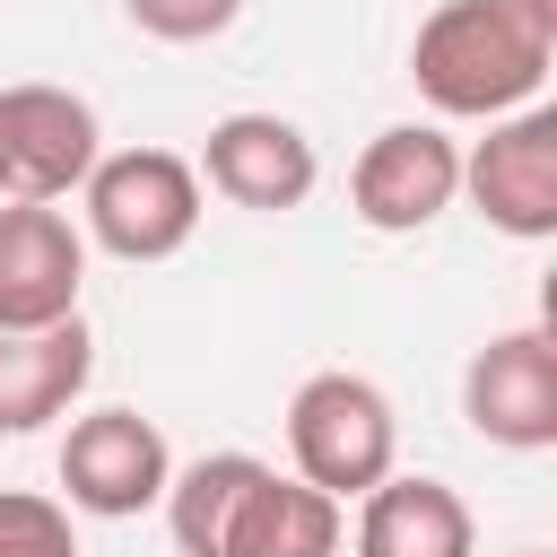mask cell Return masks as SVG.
<instances>
[{
    "label": "cell",
    "mask_w": 557,
    "mask_h": 557,
    "mask_svg": "<svg viewBox=\"0 0 557 557\" xmlns=\"http://www.w3.org/2000/svg\"><path fill=\"white\" fill-rule=\"evenodd\" d=\"M0 191H9V165H0Z\"/></svg>",
    "instance_id": "17"
},
{
    "label": "cell",
    "mask_w": 557,
    "mask_h": 557,
    "mask_svg": "<svg viewBox=\"0 0 557 557\" xmlns=\"http://www.w3.org/2000/svg\"><path fill=\"white\" fill-rule=\"evenodd\" d=\"M548 61H557V26H540L522 0H444L409 44L418 96L435 113H461V122L522 113L540 96Z\"/></svg>",
    "instance_id": "2"
},
{
    "label": "cell",
    "mask_w": 557,
    "mask_h": 557,
    "mask_svg": "<svg viewBox=\"0 0 557 557\" xmlns=\"http://www.w3.org/2000/svg\"><path fill=\"white\" fill-rule=\"evenodd\" d=\"M122 9H131V26L157 35V44H209V35H226V26L244 17V0H122Z\"/></svg>",
    "instance_id": "15"
},
{
    "label": "cell",
    "mask_w": 557,
    "mask_h": 557,
    "mask_svg": "<svg viewBox=\"0 0 557 557\" xmlns=\"http://www.w3.org/2000/svg\"><path fill=\"white\" fill-rule=\"evenodd\" d=\"M461 418L505 453H548L557 444V339L496 331L461 374Z\"/></svg>",
    "instance_id": "8"
},
{
    "label": "cell",
    "mask_w": 557,
    "mask_h": 557,
    "mask_svg": "<svg viewBox=\"0 0 557 557\" xmlns=\"http://www.w3.org/2000/svg\"><path fill=\"white\" fill-rule=\"evenodd\" d=\"M87 244L52 200H9L0 209V322H61L78 313Z\"/></svg>",
    "instance_id": "10"
},
{
    "label": "cell",
    "mask_w": 557,
    "mask_h": 557,
    "mask_svg": "<svg viewBox=\"0 0 557 557\" xmlns=\"http://www.w3.org/2000/svg\"><path fill=\"white\" fill-rule=\"evenodd\" d=\"M165 522L183 557H339V496L278 479L252 453H200L165 479Z\"/></svg>",
    "instance_id": "1"
},
{
    "label": "cell",
    "mask_w": 557,
    "mask_h": 557,
    "mask_svg": "<svg viewBox=\"0 0 557 557\" xmlns=\"http://www.w3.org/2000/svg\"><path fill=\"white\" fill-rule=\"evenodd\" d=\"M96 104L70 96V87H0V165H9V191L17 200H61L87 183L96 165Z\"/></svg>",
    "instance_id": "9"
},
{
    "label": "cell",
    "mask_w": 557,
    "mask_h": 557,
    "mask_svg": "<svg viewBox=\"0 0 557 557\" xmlns=\"http://www.w3.org/2000/svg\"><path fill=\"white\" fill-rule=\"evenodd\" d=\"M191 174H209V191H226L235 209H296L322 165H313V139L296 122H278V113H226V122H209Z\"/></svg>",
    "instance_id": "11"
},
{
    "label": "cell",
    "mask_w": 557,
    "mask_h": 557,
    "mask_svg": "<svg viewBox=\"0 0 557 557\" xmlns=\"http://www.w3.org/2000/svg\"><path fill=\"white\" fill-rule=\"evenodd\" d=\"M165 479H174V453H165L157 418H139V409H87L61 435V487L96 522H131V513L165 505Z\"/></svg>",
    "instance_id": "6"
},
{
    "label": "cell",
    "mask_w": 557,
    "mask_h": 557,
    "mask_svg": "<svg viewBox=\"0 0 557 557\" xmlns=\"http://www.w3.org/2000/svg\"><path fill=\"white\" fill-rule=\"evenodd\" d=\"M461 191L479 200V218L496 235L548 244L557 235V113L548 104L496 113V131L461 157Z\"/></svg>",
    "instance_id": "5"
},
{
    "label": "cell",
    "mask_w": 557,
    "mask_h": 557,
    "mask_svg": "<svg viewBox=\"0 0 557 557\" xmlns=\"http://www.w3.org/2000/svg\"><path fill=\"white\" fill-rule=\"evenodd\" d=\"M0 557H78L70 505H52L35 487H0Z\"/></svg>",
    "instance_id": "14"
},
{
    "label": "cell",
    "mask_w": 557,
    "mask_h": 557,
    "mask_svg": "<svg viewBox=\"0 0 557 557\" xmlns=\"http://www.w3.org/2000/svg\"><path fill=\"white\" fill-rule=\"evenodd\" d=\"M87 235L113 261H174L200 226V174L174 148H122L87 165Z\"/></svg>",
    "instance_id": "4"
},
{
    "label": "cell",
    "mask_w": 557,
    "mask_h": 557,
    "mask_svg": "<svg viewBox=\"0 0 557 557\" xmlns=\"http://www.w3.org/2000/svg\"><path fill=\"white\" fill-rule=\"evenodd\" d=\"M479 531H470V505L444 487V479H400L383 470L366 496H357V557H470Z\"/></svg>",
    "instance_id": "13"
},
{
    "label": "cell",
    "mask_w": 557,
    "mask_h": 557,
    "mask_svg": "<svg viewBox=\"0 0 557 557\" xmlns=\"http://www.w3.org/2000/svg\"><path fill=\"white\" fill-rule=\"evenodd\" d=\"M513 557H548V548H513Z\"/></svg>",
    "instance_id": "16"
},
{
    "label": "cell",
    "mask_w": 557,
    "mask_h": 557,
    "mask_svg": "<svg viewBox=\"0 0 557 557\" xmlns=\"http://www.w3.org/2000/svg\"><path fill=\"white\" fill-rule=\"evenodd\" d=\"M461 191V148L435 131V122H392L366 139V157L348 165V209L357 226L374 235H418L453 209Z\"/></svg>",
    "instance_id": "7"
},
{
    "label": "cell",
    "mask_w": 557,
    "mask_h": 557,
    "mask_svg": "<svg viewBox=\"0 0 557 557\" xmlns=\"http://www.w3.org/2000/svg\"><path fill=\"white\" fill-rule=\"evenodd\" d=\"M96 374V339L78 313L61 322H0V435H35L52 426Z\"/></svg>",
    "instance_id": "12"
},
{
    "label": "cell",
    "mask_w": 557,
    "mask_h": 557,
    "mask_svg": "<svg viewBox=\"0 0 557 557\" xmlns=\"http://www.w3.org/2000/svg\"><path fill=\"white\" fill-rule=\"evenodd\" d=\"M287 453H296V479L322 487V496H366L392 461H400V418L392 400L366 383V374H305L296 400H287Z\"/></svg>",
    "instance_id": "3"
}]
</instances>
